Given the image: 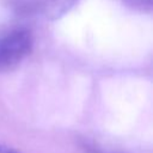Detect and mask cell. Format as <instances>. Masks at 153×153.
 I'll use <instances>...</instances> for the list:
<instances>
[{
	"label": "cell",
	"mask_w": 153,
	"mask_h": 153,
	"mask_svg": "<svg viewBox=\"0 0 153 153\" xmlns=\"http://www.w3.org/2000/svg\"><path fill=\"white\" fill-rule=\"evenodd\" d=\"M44 0H8V6L20 16H29L37 11H42Z\"/></svg>",
	"instance_id": "3957f363"
},
{
	"label": "cell",
	"mask_w": 153,
	"mask_h": 153,
	"mask_svg": "<svg viewBox=\"0 0 153 153\" xmlns=\"http://www.w3.org/2000/svg\"><path fill=\"white\" fill-rule=\"evenodd\" d=\"M0 153H19V152L16 151V149H12L10 147H6V146L0 145Z\"/></svg>",
	"instance_id": "5b68a950"
},
{
	"label": "cell",
	"mask_w": 153,
	"mask_h": 153,
	"mask_svg": "<svg viewBox=\"0 0 153 153\" xmlns=\"http://www.w3.org/2000/svg\"><path fill=\"white\" fill-rule=\"evenodd\" d=\"M79 0H44L42 12L50 20H57L67 14Z\"/></svg>",
	"instance_id": "7a4b0ae2"
},
{
	"label": "cell",
	"mask_w": 153,
	"mask_h": 153,
	"mask_svg": "<svg viewBox=\"0 0 153 153\" xmlns=\"http://www.w3.org/2000/svg\"><path fill=\"white\" fill-rule=\"evenodd\" d=\"M32 37L24 27L0 30V72L14 68L30 53Z\"/></svg>",
	"instance_id": "6da1fadb"
},
{
	"label": "cell",
	"mask_w": 153,
	"mask_h": 153,
	"mask_svg": "<svg viewBox=\"0 0 153 153\" xmlns=\"http://www.w3.org/2000/svg\"><path fill=\"white\" fill-rule=\"evenodd\" d=\"M128 6L139 11H151L152 0H123Z\"/></svg>",
	"instance_id": "277c9868"
}]
</instances>
